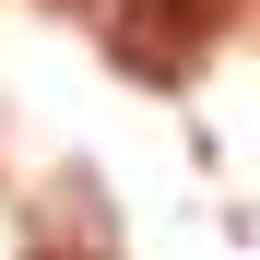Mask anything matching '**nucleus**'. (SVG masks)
<instances>
[{
  "instance_id": "obj_1",
  "label": "nucleus",
  "mask_w": 260,
  "mask_h": 260,
  "mask_svg": "<svg viewBox=\"0 0 260 260\" xmlns=\"http://www.w3.org/2000/svg\"><path fill=\"white\" fill-rule=\"evenodd\" d=\"M201 0H118L107 12V48H118V71L130 83H178L189 71V48H201Z\"/></svg>"
}]
</instances>
